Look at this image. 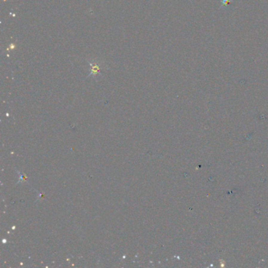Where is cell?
I'll list each match as a JSON object with an SVG mask.
<instances>
[{
    "mask_svg": "<svg viewBox=\"0 0 268 268\" xmlns=\"http://www.w3.org/2000/svg\"><path fill=\"white\" fill-rule=\"evenodd\" d=\"M91 65L92 66L91 74L96 75V74H97V73H98V72H99V70H100V68H99V66H98L97 64H95V63H91Z\"/></svg>",
    "mask_w": 268,
    "mask_h": 268,
    "instance_id": "obj_1",
    "label": "cell"
},
{
    "mask_svg": "<svg viewBox=\"0 0 268 268\" xmlns=\"http://www.w3.org/2000/svg\"><path fill=\"white\" fill-rule=\"evenodd\" d=\"M233 0H221V6L220 7H227L228 4L231 2Z\"/></svg>",
    "mask_w": 268,
    "mask_h": 268,
    "instance_id": "obj_2",
    "label": "cell"
}]
</instances>
